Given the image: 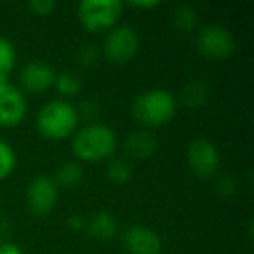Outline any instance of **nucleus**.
Instances as JSON below:
<instances>
[{
    "mask_svg": "<svg viewBox=\"0 0 254 254\" xmlns=\"http://www.w3.org/2000/svg\"><path fill=\"white\" fill-rule=\"evenodd\" d=\"M71 152L77 162L99 164L113 159L119 148V139L112 127L101 122H91L78 127L71 136Z\"/></svg>",
    "mask_w": 254,
    "mask_h": 254,
    "instance_id": "nucleus-1",
    "label": "nucleus"
},
{
    "mask_svg": "<svg viewBox=\"0 0 254 254\" xmlns=\"http://www.w3.org/2000/svg\"><path fill=\"white\" fill-rule=\"evenodd\" d=\"M58 4L54 0H32L28 4V11L39 18H47L56 11Z\"/></svg>",
    "mask_w": 254,
    "mask_h": 254,
    "instance_id": "nucleus-21",
    "label": "nucleus"
},
{
    "mask_svg": "<svg viewBox=\"0 0 254 254\" xmlns=\"http://www.w3.org/2000/svg\"><path fill=\"white\" fill-rule=\"evenodd\" d=\"M139 51V35L129 25H117L105 33L103 56L115 64H126L134 60Z\"/></svg>",
    "mask_w": 254,
    "mask_h": 254,
    "instance_id": "nucleus-5",
    "label": "nucleus"
},
{
    "mask_svg": "<svg viewBox=\"0 0 254 254\" xmlns=\"http://www.w3.org/2000/svg\"><path fill=\"white\" fill-rule=\"evenodd\" d=\"M171 19H173V25L176 26V30L185 33L195 32L198 26V14L190 5H178L173 11Z\"/></svg>",
    "mask_w": 254,
    "mask_h": 254,
    "instance_id": "nucleus-17",
    "label": "nucleus"
},
{
    "mask_svg": "<svg viewBox=\"0 0 254 254\" xmlns=\"http://www.w3.org/2000/svg\"><path fill=\"white\" fill-rule=\"evenodd\" d=\"M157 143L155 136L152 134L146 129H139V131H134L127 136L126 141H124V152L129 159L134 160H143L152 157L153 153L157 152Z\"/></svg>",
    "mask_w": 254,
    "mask_h": 254,
    "instance_id": "nucleus-12",
    "label": "nucleus"
},
{
    "mask_svg": "<svg viewBox=\"0 0 254 254\" xmlns=\"http://www.w3.org/2000/svg\"><path fill=\"white\" fill-rule=\"evenodd\" d=\"M159 2H131V7H136V9H141V11H150V9H157L159 7Z\"/></svg>",
    "mask_w": 254,
    "mask_h": 254,
    "instance_id": "nucleus-25",
    "label": "nucleus"
},
{
    "mask_svg": "<svg viewBox=\"0 0 254 254\" xmlns=\"http://www.w3.org/2000/svg\"><path fill=\"white\" fill-rule=\"evenodd\" d=\"M85 225H87V219L82 218V216H78V214H73L68 218V226H70L73 232H84Z\"/></svg>",
    "mask_w": 254,
    "mask_h": 254,
    "instance_id": "nucleus-23",
    "label": "nucleus"
},
{
    "mask_svg": "<svg viewBox=\"0 0 254 254\" xmlns=\"http://www.w3.org/2000/svg\"><path fill=\"white\" fill-rule=\"evenodd\" d=\"M124 4L119 0H84L78 4L77 16L80 26L89 33H108L119 25Z\"/></svg>",
    "mask_w": 254,
    "mask_h": 254,
    "instance_id": "nucleus-4",
    "label": "nucleus"
},
{
    "mask_svg": "<svg viewBox=\"0 0 254 254\" xmlns=\"http://www.w3.org/2000/svg\"><path fill=\"white\" fill-rule=\"evenodd\" d=\"M99 56H101V53L94 46H84L77 53V61L82 66H92L94 63H98Z\"/></svg>",
    "mask_w": 254,
    "mask_h": 254,
    "instance_id": "nucleus-22",
    "label": "nucleus"
},
{
    "mask_svg": "<svg viewBox=\"0 0 254 254\" xmlns=\"http://www.w3.org/2000/svg\"><path fill=\"white\" fill-rule=\"evenodd\" d=\"M53 87L56 89V92L60 96L64 98H71V96H77L82 89V80L78 78V75L71 73V71H61V73H56V78H54Z\"/></svg>",
    "mask_w": 254,
    "mask_h": 254,
    "instance_id": "nucleus-18",
    "label": "nucleus"
},
{
    "mask_svg": "<svg viewBox=\"0 0 254 254\" xmlns=\"http://www.w3.org/2000/svg\"><path fill=\"white\" fill-rule=\"evenodd\" d=\"M18 53L16 47L7 37H0V84L9 82L12 70L16 68Z\"/></svg>",
    "mask_w": 254,
    "mask_h": 254,
    "instance_id": "nucleus-16",
    "label": "nucleus"
},
{
    "mask_svg": "<svg viewBox=\"0 0 254 254\" xmlns=\"http://www.w3.org/2000/svg\"><path fill=\"white\" fill-rule=\"evenodd\" d=\"M53 180L58 185V188L78 187L80 181L84 180V169H82L80 162H77V160H66L56 169V174H54Z\"/></svg>",
    "mask_w": 254,
    "mask_h": 254,
    "instance_id": "nucleus-14",
    "label": "nucleus"
},
{
    "mask_svg": "<svg viewBox=\"0 0 254 254\" xmlns=\"http://www.w3.org/2000/svg\"><path fill=\"white\" fill-rule=\"evenodd\" d=\"M122 246L129 254H160L162 239L145 225H131L122 233Z\"/></svg>",
    "mask_w": 254,
    "mask_h": 254,
    "instance_id": "nucleus-11",
    "label": "nucleus"
},
{
    "mask_svg": "<svg viewBox=\"0 0 254 254\" xmlns=\"http://www.w3.org/2000/svg\"><path fill=\"white\" fill-rule=\"evenodd\" d=\"M197 49L207 60L225 61L235 53V40L226 28L219 25H209L198 30Z\"/></svg>",
    "mask_w": 254,
    "mask_h": 254,
    "instance_id": "nucleus-7",
    "label": "nucleus"
},
{
    "mask_svg": "<svg viewBox=\"0 0 254 254\" xmlns=\"http://www.w3.org/2000/svg\"><path fill=\"white\" fill-rule=\"evenodd\" d=\"M25 200L26 207L33 216L44 218L56 209L58 202H60V188L51 176L40 174L28 183L25 191Z\"/></svg>",
    "mask_w": 254,
    "mask_h": 254,
    "instance_id": "nucleus-6",
    "label": "nucleus"
},
{
    "mask_svg": "<svg viewBox=\"0 0 254 254\" xmlns=\"http://www.w3.org/2000/svg\"><path fill=\"white\" fill-rule=\"evenodd\" d=\"M85 232L96 240H112L117 235V219L110 212L99 211L87 219Z\"/></svg>",
    "mask_w": 254,
    "mask_h": 254,
    "instance_id": "nucleus-13",
    "label": "nucleus"
},
{
    "mask_svg": "<svg viewBox=\"0 0 254 254\" xmlns=\"http://www.w3.org/2000/svg\"><path fill=\"white\" fill-rule=\"evenodd\" d=\"M106 178L113 185H126L132 178V166L126 159H110L106 164Z\"/></svg>",
    "mask_w": 254,
    "mask_h": 254,
    "instance_id": "nucleus-19",
    "label": "nucleus"
},
{
    "mask_svg": "<svg viewBox=\"0 0 254 254\" xmlns=\"http://www.w3.org/2000/svg\"><path fill=\"white\" fill-rule=\"evenodd\" d=\"M35 127L37 132L47 141L70 139L80 127L77 106L68 99H51L37 112Z\"/></svg>",
    "mask_w": 254,
    "mask_h": 254,
    "instance_id": "nucleus-2",
    "label": "nucleus"
},
{
    "mask_svg": "<svg viewBox=\"0 0 254 254\" xmlns=\"http://www.w3.org/2000/svg\"><path fill=\"white\" fill-rule=\"evenodd\" d=\"M178 110V99L166 89H148L134 98L131 105V115L141 127L159 129L174 119Z\"/></svg>",
    "mask_w": 254,
    "mask_h": 254,
    "instance_id": "nucleus-3",
    "label": "nucleus"
},
{
    "mask_svg": "<svg viewBox=\"0 0 254 254\" xmlns=\"http://www.w3.org/2000/svg\"><path fill=\"white\" fill-rule=\"evenodd\" d=\"M187 164L193 176L200 180H209L218 173L219 164H221L218 146L205 138L193 139L187 150Z\"/></svg>",
    "mask_w": 254,
    "mask_h": 254,
    "instance_id": "nucleus-8",
    "label": "nucleus"
},
{
    "mask_svg": "<svg viewBox=\"0 0 254 254\" xmlns=\"http://www.w3.org/2000/svg\"><path fill=\"white\" fill-rule=\"evenodd\" d=\"M28 103L18 85L5 82L0 84V127L14 129L25 120Z\"/></svg>",
    "mask_w": 254,
    "mask_h": 254,
    "instance_id": "nucleus-9",
    "label": "nucleus"
},
{
    "mask_svg": "<svg viewBox=\"0 0 254 254\" xmlns=\"http://www.w3.org/2000/svg\"><path fill=\"white\" fill-rule=\"evenodd\" d=\"M0 254H23V251L14 242H2L0 244Z\"/></svg>",
    "mask_w": 254,
    "mask_h": 254,
    "instance_id": "nucleus-24",
    "label": "nucleus"
},
{
    "mask_svg": "<svg viewBox=\"0 0 254 254\" xmlns=\"http://www.w3.org/2000/svg\"><path fill=\"white\" fill-rule=\"evenodd\" d=\"M207 85L202 80H191L185 84V87L181 89V103L190 110L200 108L207 101Z\"/></svg>",
    "mask_w": 254,
    "mask_h": 254,
    "instance_id": "nucleus-15",
    "label": "nucleus"
},
{
    "mask_svg": "<svg viewBox=\"0 0 254 254\" xmlns=\"http://www.w3.org/2000/svg\"><path fill=\"white\" fill-rule=\"evenodd\" d=\"M18 167V155L7 141L0 138V181L7 180Z\"/></svg>",
    "mask_w": 254,
    "mask_h": 254,
    "instance_id": "nucleus-20",
    "label": "nucleus"
},
{
    "mask_svg": "<svg viewBox=\"0 0 254 254\" xmlns=\"http://www.w3.org/2000/svg\"><path fill=\"white\" fill-rule=\"evenodd\" d=\"M56 71L46 61H30L19 70V85L23 92L42 94L53 89Z\"/></svg>",
    "mask_w": 254,
    "mask_h": 254,
    "instance_id": "nucleus-10",
    "label": "nucleus"
}]
</instances>
